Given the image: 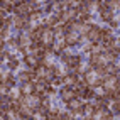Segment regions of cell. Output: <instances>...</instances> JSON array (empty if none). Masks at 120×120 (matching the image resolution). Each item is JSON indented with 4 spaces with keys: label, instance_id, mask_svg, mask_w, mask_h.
I'll list each match as a JSON object with an SVG mask.
<instances>
[{
    "label": "cell",
    "instance_id": "5b68a950",
    "mask_svg": "<svg viewBox=\"0 0 120 120\" xmlns=\"http://www.w3.org/2000/svg\"><path fill=\"white\" fill-rule=\"evenodd\" d=\"M78 37H79V34L76 32V30H68V32L64 34V42H66V47H69V46H76L78 44Z\"/></svg>",
    "mask_w": 120,
    "mask_h": 120
},
{
    "label": "cell",
    "instance_id": "5bb4252c",
    "mask_svg": "<svg viewBox=\"0 0 120 120\" xmlns=\"http://www.w3.org/2000/svg\"><path fill=\"white\" fill-rule=\"evenodd\" d=\"M9 91H10V86L5 85V83L2 81V83H0V97H7V95H9Z\"/></svg>",
    "mask_w": 120,
    "mask_h": 120
},
{
    "label": "cell",
    "instance_id": "7c38bea8",
    "mask_svg": "<svg viewBox=\"0 0 120 120\" xmlns=\"http://www.w3.org/2000/svg\"><path fill=\"white\" fill-rule=\"evenodd\" d=\"M14 7H15V4L12 2V0H4V2H0V9L5 10L7 14H12L14 12Z\"/></svg>",
    "mask_w": 120,
    "mask_h": 120
},
{
    "label": "cell",
    "instance_id": "3957f363",
    "mask_svg": "<svg viewBox=\"0 0 120 120\" xmlns=\"http://www.w3.org/2000/svg\"><path fill=\"white\" fill-rule=\"evenodd\" d=\"M86 37H88V41H91L93 44L100 42V39H101V27L98 26V24H93V26L90 27V30H88Z\"/></svg>",
    "mask_w": 120,
    "mask_h": 120
},
{
    "label": "cell",
    "instance_id": "9c48e42d",
    "mask_svg": "<svg viewBox=\"0 0 120 120\" xmlns=\"http://www.w3.org/2000/svg\"><path fill=\"white\" fill-rule=\"evenodd\" d=\"M76 81H78V75L66 73L64 76H63V85H66V86H75Z\"/></svg>",
    "mask_w": 120,
    "mask_h": 120
},
{
    "label": "cell",
    "instance_id": "ba28073f",
    "mask_svg": "<svg viewBox=\"0 0 120 120\" xmlns=\"http://www.w3.org/2000/svg\"><path fill=\"white\" fill-rule=\"evenodd\" d=\"M19 88H20L22 95H29V93H34V79H29V81L19 83Z\"/></svg>",
    "mask_w": 120,
    "mask_h": 120
},
{
    "label": "cell",
    "instance_id": "7a4b0ae2",
    "mask_svg": "<svg viewBox=\"0 0 120 120\" xmlns=\"http://www.w3.org/2000/svg\"><path fill=\"white\" fill-rule=\"evenodd\" d=\"M58 97L63 100V103H66L68 100H71L73 97H76V95H75V91H73V88H71V86L61 85V86L58 88Z\"/></svg>",
    "mask_w": 120,
    "mask_h": 120
},
{
    "label": "cell",
    "instance_id": "2e32d148",
    "mask_svg": "<svg viewBox=\"0 0 120 120\" xmlns=\"http://www.w3.org/2000/svg\"><path fill=\"white\" fill-rule=\"evenodd\" d=\"M4 81V69H2V66H0V83Z\"/></svg>",
    "mask_w": 120,
    "mask_h": 120
},
{
    "label": "cell",
    "instance_id": "277c9868",
    "mask_svg": "<svg viewBox=\"0 0 120 120\" xmlns=\"http://www.w3.org/2000/svg\"><path fill=\"white\" fill-rule=\"evenodd\" d=\"M78 9H71V7H68V9H64L61 12V22H73L78 19Z\"/></svg>",
    "mask_w": 120,
    "mask_h": 120
},
{
    "label": "cell",
    "instance_id": "6da1fadb",
    "mask_svg": "<svg viewBox=\"0 0 120 120\" xmlns=\"http://www.w3.org/2000/svg\"><path fill=\"white\" fill-rule=\"evenodd\" d=\"M103 88L105 90H120V79L118 75H105L103 76Z\"/></svg>",
    "mask_w": 120,
    "mask_h": 120
},
{
    "label": "cell",
    "instance_id": "4fadbf2b",
    "mask_svg": "<svg viewBox=\"0 0 120 120\" xmlns=\"http://www.w3.org/2000/svg\"><path fill=\"white\" fill-rule=\"evenodd\" d=\"M108 108L113 112L115 118H118V117H120V100H113V101H110V103H108Z\"/></svg>",
    "mask_w": 120,
    "mask_h": 120
},
{
    "label": "cell",
    "instance_id": "8fae6325",
    "mask_svg": "<svg viewBox=\"0 0 120 120\" xmlns=\"http://www.w3.org/2000/svg\"><path fill=\"white\" fill-rule=\"evenodd\" d=\"M30 42H32V41H30L29 34H27V32H24V30H22V32L19 34V46H20V47H24V49H27Z\"/></svg>",
    "mask_w": 120,
    "mask_h": 120
},
{
    "label": "cell",
    "instance_id": "8992f818",
    "mask_svg": "<svg viewBox=\"0 0 120 120\" xmlns=\"http://www.w3.org/2000/svg\"><path fill=\"white\" fill-rule=\"evenodd\" d=\"M81 105H83V100H79L78 97H73L71 100H68V101L64 103V107H66L69 112H75V110H78V108H81Z\"/></svg>",
    "mask_w": 120,
    "mask_h": 120
},
{
    "label": "cell",
    "instance_id": "9a60e30c",
    "mask_svg": "<svg viewBox=\"0 0 120 120\" xmlns=\"http://www.w3.org/2000/svg\"><path fill=\"white\" fill-rule=\"evenodd\" d=\"M51 85H54V86H61L63 85V76H54L52 79H51Z\"/></svg>",
    "mask_w": 120,
    "mask_h": 120
},
{
    "label": "cell",
    "instance_id": "52a82bcc",
    "mask_svg": "<svg viewBox=\"0 0 120 120\" xmlns=\"http://www.w3.org/2000/svg\"><path fill=\"white\" fill-rule=\"evenodd\" d=\"M81 110H83V113H85V118H86V120H90V117H91V113H93V110H95L93 101H91V100H86V101H83Z\"/></svg>",
    "mask_w": 120,
    "mask_h": 120
},
{
    "label": "cell",
    "instance_id": "e0dca14e",
    "mask_svg": "<svg viewBox=\"0 0 120 120\" xmlns=\"http://www.w3.org/2000/svg\"><path fill=\"white\" fill-rule=\"evenodd\" d=\"M0 2H4V0H0Z\"/></svg>",
    "mask_w": 120,
    "mask_h": 120
},
{
    "label": "cell",
    "instance_id": "30bf717a",
    "mask_svg": "<svg viewBox=\"0 0 120 120\" xmlns=\"http://www.w3.org/2000/svg\"><path fill=\"white\" fill-rule=\"evenodd\" d=\"M51 30H52V34H54V39H63V37H64V34H66L63 22L58 24V26H54V27H51Z\"/></svg>",
    "mask_w": 120,
    "mask_h": 120
}]
</instances>
